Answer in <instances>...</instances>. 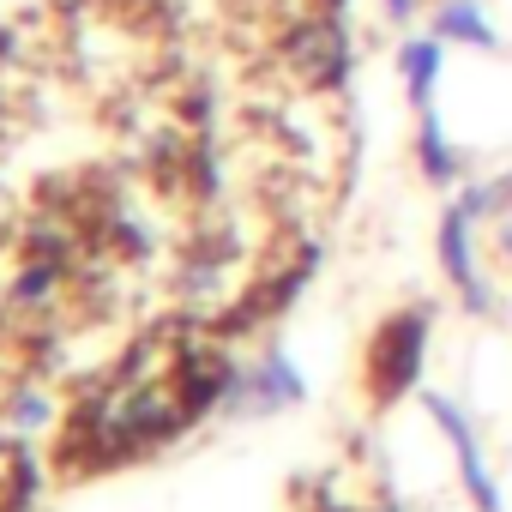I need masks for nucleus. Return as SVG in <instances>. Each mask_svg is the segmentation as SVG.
<instances>
[{
	"label": "nucleus",
	"mask_w": 512,
	"mask_h": 512,
	"mask_svg": "<svg viewBox=\"0 0 512 512\" xmlns=\"http://www.w3.org/2000/svg\"><path fill=\"white\" fill-rule=\"evenodd\" d=\"M380 7H386V19H398V25L416 19V0H380Z\"/></svg>",
	"instance_id": "8"
},
{
	"label": "nucleus",
	"mask_w": 512,
	"mask_h": 512,
	"mask_svg": "<svg viewBox=\"0 0 512 512\" xmlns=\"http://www.w3.org/2000/svg\"><path fill=\"white\" fill-rule=\"evenodd\" d=\"M434 37L452 49H482V55L500 49V31L488 25L482 0H434Z\"/></svg>",
	"instance_id": "5"
},
{
	"label": "nucleus",
	"mask_w": 512,
	"mask_h": 512,
	"mask_svg": "<svg viewBox=\"0 0 512 512\" xmlns=\"http://www.w3.org/2000/svg\"><path fill=\"white\" fill-rule=\"evenodd\" d=\"M470 229H476V217H470L464 205H452V211L440 217V266H446V278L458 284L464 308H470V314H488V284H482V272H476V241H470Z\"/></svg>",
	"instance_id": "4"
},
{
	"label": "nucleus",
	"mask_w": 512,
	"mask_h": 512,
	"mask_svg": "<svg viewBox=\"0 0 512 512\" xmlns=\"http://www.w3.org/2000/svg\"><path fill=\"white\" fill-rule=\"evenodd\" d=\"M422 350H428V314H392L386 326H380V338H374V350H368V380H374V392L380 398H398V392H410L416 386V374H422Z\"/></svg>",
	"instance_id": "1"
},
{
	"label": "nucleus",
	"mask_w": 512,
	"mask_h": 512,
	"mask_svg": "<svg viewBox=\"0 0 512 512\" xmlns=\"http://www.w3.org/2000/svg\"><path fill=\"white\" fill-rule=\"evenodd\" d=\"M302 398H308L302 368H296L284 350H266V356H260V368L235 374L229 410H241V416H272V410H290V404H302Z\"/></svg>",
	"instance_id": "2"
},
{
	"label": "nucleus",
	"mask_w": 512,
	"mask_h": 512,
	"mask_svg": "<svg viewBox=\"0 0 512 512\" xmlns=\"http://www.w3.org/2000/svg\"><path fill=\"white\" fill-rule=\"evenodd\" d=\"M320 7H332V13H344V7H350V0H320Z\"/></svg>",
	"instance_id": "9"
},
{
	"label": "nucleus",
	"mask_w": 512,
	"mask_h": 512,
	"mask_svg": "<svg viewBox=\"0 0 512 512\" xmlns=\"http://www.w3.org/2000/svg\"><path fill=\"white\" fill-rule=\"evenodd\" d=\"M422 404H428V416L440 422L446 446L458 452V476H464L470 500H476L482 512H500V494H494V476H488V458H482V446H476V428H470V416H464V410H458L446 392H422Z\"/></svg>",
	"instance_id": "3"
},
{
	"label": "nucleus",
	"mask_w": 512,
	"mask_h": 512,
	"mask_svg": "<svg viewBox=\"0 0 512 512\" xmlns=\"http://www.w3.org/2000/svg\"><path fill=\"white\" fill-rule=\"evenodd\" d=\"M416 157H422V175H428L434 187H446V181L458 175V151H452V139H446L440 109H416Z\"/></svg>",
	"instance_id": "7"
},
{
	"label": "nucleus",
	"mask_w": 512,
	"mask_h": 512,
	"mask_svg": "<svg viewBox=\"0 0 512 512\" xmlns=\"http://www.w3.org/2000/svg\"><path fill=\"white\" fill-rule=\"evenodd\" d=\"M440 67H446V43L428 31V37H410L398 49V79L410 91V109H434V85H440Z\"/></svg>",
	"instance_id": "6"
}]
</instances>
